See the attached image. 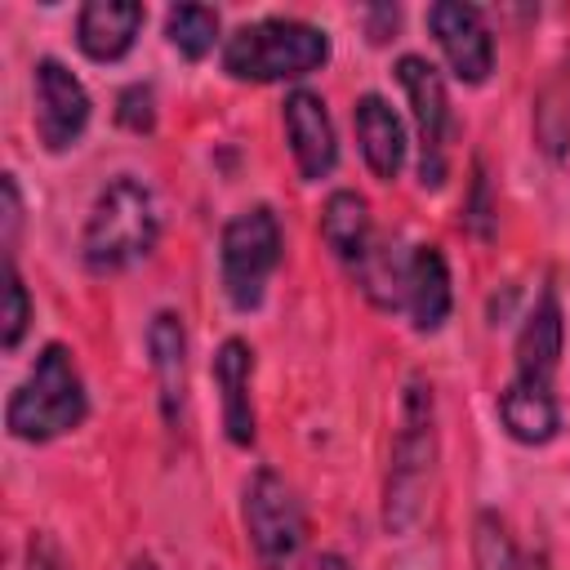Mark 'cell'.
<instances>
[{
  "instance_id": "cell-1",
  "label": "cell",
  "mask_w": 570,
  "mask_h": 570,
  "mask_svg": "<svg viewBox=\"0 0 570 570\" xmlns=\"http://www.w3.org/2000/svg\"><path fill=\"white\" fill-rule=\"evenodd\" d=\"M432 472H436V396L423 374H410L401 387L396 436H392L387 481H383V525L392 534L414 530V521L423 517Z\"/></svg>"
},
{
  "instance_id": "cell-2",
  "label": "cell",
  "mask_w": 570,
  "mask_h": 570,
  "mask_svg": "<svg viewBox=\"0 0 570 570\" xmlns=\"http://www.w3.org/2000/svg\"><path fill=\"white\" fill-rule=\"evenodd\" d=\"M160 240V205L151 187L134 174H116L89 205L85 232H80V258L94 276L125 272L138 258H147Z\"/></svg>"
},
{
  "instance_id": "cell-3",
  "label": "cell",
  "mask_w": 570,
  "mask_h": 570,
  "mask_svg": "<svg viewBox=\"0 0 570 570\" xmlns=\"http://www.w3.org/2000/svg\"><path fill=\"white\" fill-rule=\"evenodd\" d=\"M89 414L85 379L76 370V356L62 343H45L31 374L13 387L4 405V428L18 441H53L71 428H80Z\"/></svg>"
},
{
  "instance_id": "cell-4",
  "label": "cell",
  "mask_w": 570,
  "mask_h": 570,
  "mask_svg": "<svg viewBox=\"0 0 570 570\" xmlns=\"http://www.w3.org/2000/svg\"><path fill=\"white\" fill-rule=\"evenodd\" d=\"M330 58V36L303 18H258L223 40V71L236 80L272 85L298 80Z\"/></svg>"
},
{
  "instance_id": "cell-5",
  "label": "cell",
  "mask_w": 570,
  "mask_h": 570,
  "mask_svg": "<svg viewBox=\"0 0 570 570\" xmlns=\"http://www.w3.org/2000/svg\"><path fill=\"white\" fill-rule=\"evenodd\" d=\"M245 534L263 570H303L307 517L294 485L276 468H258L245 481Z\"/></svg>"
},
{
  "instance_id": "cell-6",
  "label": "cell",
  "mask_w": 570,
  "mask_h": 570,
  "mask_svg": "<svg viewBox=\"0 0 570 570\" xmlns=\"http://www.w3.org/2000/svg\"><path fill=\"white\" fill-rule=\"evenodd\" d=\"M218 267H223V289L236 312H254L267 294L272 272L281 267V223L267 205L240 209L218 240Z\"/></svg>"
},
{
  "instance_id": "cell-7",
  "label": "cell",
  "mask_w": 570,
  "mask_h": 570,
  "mask_svg": "<svg viewBox=\"0 0 570 570\" xmlns=\"http://www.w3.org/2000/svg\"><path fill=\"white\" fill-rule=\"evenodd\" d=\"M396 80L414 107V125H419V142H423V160H419V178L423 187H441L445 178V147H450V98H445V80L441 71L423 58V53H401L396 58Z\"/></svg>"
},
{
  "instance_id": "cell-8",
  "label": "cell",
  "mask_w": 570,
  "mask_h": 570,
  "mask_svg": "<svg viewBox=\"0 0 570 570\" xmlns=\"http://www.w3.org/2000/svg\"><path fill=\"white\" fill-rule=\"evenodd\" d=\"M428 27L450 62V71L463 80V85H481L494 67V40H490V27L481 18L476 4H463V0H436L428 9Z\"/></svg>"
},
{
  "instance_id": "cell-9",
  "label": "cell",
  "mask_w": 570,
  "mask_h": 570,
  "mask_svg": "<svg viewBox=\"0 0 570 570\" xmlns=\"http://www.w3.org/2000/svg\"><path fill=\"white\" fill-rule=\"evenodd\" d=\"M89 125V94L85 85L58 62L40 58L36 62V134L49 151L76 147V138Z\"/></svg>"
},
{
  "instance_id": "cell-10",
  "label": "cell",
  "mask_w": 570,
  "mask_h": 570,
  "mask_svg": "<svg viewBox=\"0 0 570 570\" xmlns=\"http://www.w3.org/2000/svg\"><path fill=\"white\" fill-rule=\"evenodd\" d=\"M285 138H289V151H294V165L307 183H321L334 174L338 165V138H334V125H330V111H325V98L312 94V89H294L285 98Z\"/></svg>"
},
{
  "instance_id": "cell-11",
  "label": "cell",
  "mask_w": 570,
  "mask_h": 570,
  "mask_svg": "<svg viewBox=\"0 0 570 570\" xmlns=\"http://www.w3.org/2000/svg\"><path fill=\"white\" fill-rule=\"evenodd\" d=\"M147 352H151V374H156V396H160V419L169 428L183 423L187 414V330L178 312H156L147 325Z\"/></svg>"
},
{
  "instance_id": "cell-12",
  "label": "cell",
  "mask_w": 570,
  "mask_h": 570,
  "mask_svg": "<svg viewBox=\"0 0 570 570\" xmlns=\"http://www.w3.org/2000/svg\"><path fill=\"white\" fill-rule=\"evenodd\" d=\"M499 419L508 428L512 441L521 445H548L561 428V405L552 396V383L548 379H525V374H512L508 387L499 392Z\"/></svg>"
},
{
  "instance_id": "cell-13",
  "label": "cell",
  "mask_w": 570,
  "mask_h": 570,
  "mask_svg": "<svg viewBox=\"0 0 570 570\" xmlns=\"http://www.w3.org/2000/svg\"><path fill=\"white\" fill-rule=\"evenodd\" d=\"M147 9L138 0H89L76 18V45L94 62H116L134 49Z\"/></svg>"
},
{
  "instance_id": "cell-14",
  "label": "cell",
  "mask_w": 570,
  "mask_h": 570,
  "mask_svg": "<svg viewBox=\"0 0 570 570\" xmlns=\"http://www.w3.org/2000/svg\"><path fill=\"white\" fill-rule=\"evenodd\" d=\"M450 267L436 245H414L405 263V312L419 334H436L450 316Z\"/></svg>"
},
{
  "instance_id": "cell-15",
  "label": "cell",
  "mask_w": 570,
  "mask_h": 570,
  "mask_svg": "<svg viewBox=\"0 0 570 570\" xmlns=\"http://www.w3.org/2000/svg\"><path fill=\"white\" fill-rule=\"evenodd\" d=\"M249 379H254V347L245 338H223V347L214 352V383L223 392V428L232 445H254Z\"/></svg>"
},
{
  "instance_id": "cell-16",
  "label": "cell",
  "mask_w": 570,
  "mask_h": 570,
  "mask_svg": "<svg viewBox=\"0 0 570 570\" xmlns=\"http://www.w3.org/2000/svg\"><path fill=\"white\" fill-rule=\"evenodd\" d=\"M356 142H361V156L370 165L374 178L392 183L405 165V129H401V116L387 107V98L379 94H361L356 98Z\"/></svg>"
},
{
  "instance_id": "cell-17",
  "label": "cell",
  "mask_w": 570,
  "mask_h": 570,
  "mask_svg": "<svg viewBox=\"0 0 570 570\" xmlns=\"http://www.w3.org/2000/svg\"><path fill=\"white\" fill-rule=\"evenodd\" d=\"M561 347H566V321H561V303H557V289H543L517 334V374L525 379H548L557 374V361H561Z\"/></svg>"
},
{
  "instance_id": "cell-18",
  "label": "cell",
  "mask_w": 570,
  "mask_h": 570,
  "mask_svg": "<svg viewBox=\"0 0 570 570\" xmlns=\"http://www.w3.org/2000/svg\"><path fill=\"white\" fill-rule=\"evenodd\" d=\"M321 240L330 245V254L347 267H356L370 245H374V227H370V205L356 191H334L321 205Z\"/></svg>"
},
{
  "instance_id": "cell-19",
  "label": "cell",
  "mask_w": 570,
  "mask_h": 570,
  "mask_svg": "<svg viewBox=\"0 0 570 570\" xmlns=\"http://www.w3.org/2000/svg\"><path fill=\"white\" fill-rule=\"evenodd\" d=\"M165 36L183 58H205L218 40V13L209 4H174L165 13Z\"/></svg>"
},
{
  "instance_id": "cell-20",
  "label": "cell",
  "mask_w": 570,
  "mask_h": 570,
  "mask_svg": "<svg viewBox=\"0 0 570 570\" xmlns=\"http://www.w3.org/2000/svg\"><path fill=\"white\" fill-rule=\"evenodd\" d=\"M472 557H476V570H521V552L512 548V534H508V525L494 512L476 517Z\"/></svg>"
},
{
  "instance_id": "cell-21",
  "label": "cell",
  "mask_w": 570,
  "mask_h": 570,
  "mask_svg": "<svg viewBox=\"0 0 570 570\" xmlns=\"http://www.w3.org/2000/svg\"><path fill=\"white\" fill-rule=\"evenodd\" d=\"M0 321H4L0 343L13 352L22 343V334H27V321H31V298H27V285H22L18 267H13V254H4V316Z\"/></svg>"
},
{
  "instance_id": "cell-22",
  "label": "cell",
  "mask_w": 570,
  "mask_h": 570,
  "mask_svg": "<svg viewBox=\"0 0 570 570\" xmlns=\"http://www.w3.org/2000/svg\"><path fill=\"white\" fill-rule=\"evenodd\" d=\"M116 120H120L125 129H134V134H147V129L156 125V98H151V89H147V85H129V89L120 94Z\"/></svg>"
},
{
  "instance_id": "cell-23",
  "label": "cell",
  "mask_w": 570,
  "mask_h": 570,
  "mask_svg": "<svg viewBox=\"0 0 570 570\" xmlns=\"http://www.w3.org/2000/svg\"><path fill=\"white\" fill-rule=\"evenodd\" d=\"M0 196H4V254H13V236H18V223H22V200H18L13 174L0 178Z\"/></svg>"
},
{
  "instance_id": "cell-24",
  "label": "cell",
  "mask_w": 570,
  "mask_h": 570,
  "mask_svg": "<svg viewBox=\"0 0 570 570\" xmlns=\"http://www.w3.org/2000/svg\"><path fill=\"white\" fill-rule=\"evenodd\" d=\"M312 570H352V561H347V557H343V552H321V557H316V566H312Z\"/></svg>"
},
{
  "instance_id": "cell-25",
  "label": "cell",
  "mask_w": 570,
  "mask_h": 570,
  "mask_svg": "<svg viewBox=\"0 0 570 570\" xmlns=\"http://www.w3.org/2000/svg\"><path fill=\"white\" fill-rule=\"evenodd\" d=\"M521 570H548L543 557H521Z\"/></svg>"
},
{
  "instance_id": "cell-26",
  "label": "cell",
  "mask_w": 570,
  "mask_h": 570,
  "mask_svg": "<svg viewBox=\"0 0 570 570\" xmlns=\"http://www.w3.org/2000/svg\"><path fill=\"white\" fill-rule=\"evenodd\" d=\"M129 570H156V561H151V557H134Z\"/></svg>"
}]
</instances>
